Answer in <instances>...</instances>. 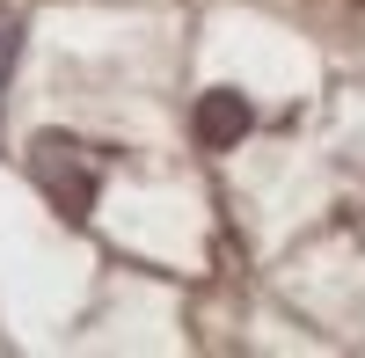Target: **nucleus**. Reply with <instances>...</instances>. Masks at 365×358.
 Here are the masks:
<instances>
[{"label": "nucleus", "instance_id": "1", "mask_svg": "<svg viewBox=\"0 0 365 358\" xmlns=\"http://www.w3.org/2000/svg\"><path fill=\"white\" fill-rule=\"evenodd\" d=\"M29 168H37V183H44V198L58 205L66 220H88V205H96V175L81 168V154H73V139H37L29 146Z\"/></svg>", "mask_w": 365, "mask_h": 358}, {"label": "nucleus", "instance_id": "2", "mask_svg": "<svg viewBox=\"0 0 365 358\" xmlns=\"http://www.w3.org/2000/svg\"><path fill=\"white\" fill-rule=\"evenodd\" d=\"M241 132H249V103H241L234 88H212V96L197 103V139L205 146H234Z\"/></svg>", "mask_w": 365, "mask_h": 358}, {"label": "nucleus", "instance_id": "3", "mask_svg": "<svg viewBox=\"0 0 365 358\" xmlns=\"http://www.w3.org/2000/svg\"><path fill=\"white\" fill-rule=\"evenodd\" d=\"M15 44H22V22L0 15V81H8V66H15Z\"/></svg>", "mask_w": 365, "mask_h": 358}]
</instances>
